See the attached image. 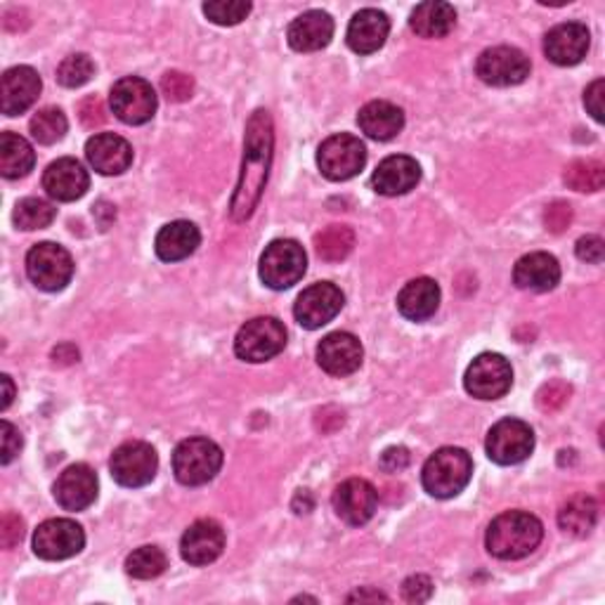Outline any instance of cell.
Returning a JSON list of instances; mask_svg holds the SVG:
<instances>
[{"mask_svg":"<svg viewBox=\"0 0 605 605\" xmlns=\"http://www.w3.org/2000/svg\"><path fill=\"white\" fill-rule=\"evenodd\" d=\"M513 370L504 355L483 353L475 357L464 376L466 391L478 400H500L511 391Z\"/></svg>","mask_w":605,"mask_h":605,"instance_id":"12","label":"cell"},{"mask_svg":"<svg viewBox=\"0 0 605 605\" xmlns=\"http://www.w3.org/2000/svg\"><path fill=\"white\" fill-rule=\"evenodd\" d=\"M577 251V259L584 261V263H603V255H605V242L601 240V236L596 234H589V236H582V240L577 242L575 246Z\"/></svg>","mask_w":605,"mask_h":605,"instance_id":"47","label":"cell"},{"mask_svg":"<svg viewBox=\"0 0 605 605\" xmlns=\"http://www.w3.org/2000/svg\"><path fill=\"white\" fill-rule=\"evenodd\" d=\"M85 157L100 175H121L133 163V147L121 135L100 133L85 144Z\"/></svg>","mask_w":605,"mask_h":605,"instance_id":"22","label":"cell"},{"mask_svg":"<svg viewBox=\"0 0 605 605\" xmlns=\"http://www.w3.org/2000/svg\"><path fill=\"white\" fill-rule=\"evenodd\" d=\"M289 46L299 52H315L332 43L334 36V20L322 10H310L291 22Z\"/></svg>","mask_w":605,"mask_h":605,"instance_id":"26","label":"cell"},{"mask_svg":"<svg viewBox=\"0 0 605 605\" xmlns=\"http://www.w3.org/2000/svg\"><path fill=\"white\" fill-rule=\"evenodd\" d=\"M161 90L171 102H185L194 95V79L190 77V73L169 71V73H163Z\"/></svg>","mask_w":605,"mask_h":605,"instance_id":"41","label":"cell"},{"mask_svg":"<svg viewBox=\"0 0 605 605\" xmlns=\"http://www.w3.org/2000/svg\"><path fill=\"white\" fill-rule=\"evenodd\" d=\"M544 537L540 518L527 511H506L487 527L485 546L494 558L518 561L535 552Z\"/></svg>","mask_w":605,"mask_h":605,"instance_id":"2","label":"cell"},{"mask_svg":"<svg viewBox=\"0 0 605 605\" xmlns=\"http://www.w3.org/2000/svg\"><path fill=\"white\" fill-rule=\"evenodd\" d=\"M307 255L303 246L293 240H274L261 255V280L274 291L291 289L303 280Z\"/></svg>","mask_w":605,"mask_h":605,"instance_id":"5","label":"cell"},{"mask_svg":"<svg viewBox=\"0 0 605 605\" xmlns=\"http://www.w3.org/2000/svg\"><path fill=\"white\" fill-rule=\"evenodd\" d=\"M336 516L347 525H364L372 521L379 506V492L370 481L351 478L336 487L334 492Z\"/></svg>","mask_w":605,"mask_h":605,"instance_id":"16","label":"cell"},{"mask_svg":"<svg viewBox=\"0 0 605 605\" xmlns=\"http://www.w3.org/2000/svg\"><path fill=\"white\" fill-rule=\"evenodd\" d=\"M433 594V582L426 575H414L402 584V598L407 603H426Z\"/></svg>","mask_w":605,"mask_h":605,"instance_id":"45","label":"cell"},{"mask_svg":"<svg viewBox=\"0 0 605 605\" xmlns=\"http://www.w3.org/2000/svg\"><path fill=\"white\" fill-rule=\"evenodd\" d=\"M530 60L527 54L518 48H508V46H497V48H487L481 52L478 62H475V73L478 79L487 85L494 88H508V85H518L530 77Z\"/></svg>","mask_w":605,"mask_h":605,"instance_id":"11","label":"cell"},{"mask_svg":"<svg viewBox=\"0 0 605 605\" xmlns=\"http://www.w3.org/2000/svg\"><path fill=\"white\" fill-rule=\"evenodd\" d=\"M561 282V265L552 253H527L513 268V284L525 291H552Z\"/></svg>","mask_w":605,"mask_h":605,"instance_id":"25","label":"cell"},{"mask_svg":"<svg viewBox=\"0 0 605 605\" xmlns=\"http://www.w3.org/2000/svg\"><path fill=\"white\" fill-rule=\"evenodd\" d=\"M67 128H69L67 117L58 107L41 109V112L31 119V135L41 144L60 142L67 135Z\"/></svg>","mask_w":605,"mask_h":605,"instance_id":"38","label":"cell"},{"mask_svg":"<svg viewBox=\"0 0 605 605\" xmlns=\"http://www.w3.org/2000/svg\"><path fill=\"white\" fill-rule=\"evenodd\" d=\"M544 223H546V230L561 234L563 230H567V225L573 223V206L567 204V201H554V204L546 206Z\"/></svg>","mask_w":605,"mask_h":605,"instance_id":"43","label":"cell"},{"mask_svg":"<svg viewBox=\"0 0 605 605\" xmlns=\"http://www.w3.org/2000/svg\"><path fill=\"white\" fill-rule=\"evenodd\" d=\"M90 188V175L77 159L52 161L43 173V190L54 201H77Z\"/></svg>","mask_w":605,"mask_h":605,"instance_id":"24","label":"cell"},{"mask_svg":"<svg viewBox=\"0 0 605 605\" xmlns=\"http://www.w3.org/2000/svg\"><path fill=\"white\" fill-rule=\"evenodd\" d=\"M54 215H58V213H54V209L48 204V201L36 199V196L22 199L20 204H17L14 211H12L14 225L20 230H27V232L48 228L54 220Z\"/></svg>","mask_w":605,"mask_h":605,"instance_id":"37","label":"cell"},{"mask_svg":"<svg viewBox=\"0 0 605 605\" xmlns=\"http://www.w3.org/2000/svg\"><path fill=\"white\" fill-rule=\"evenodd\" d=\"M201 10H204V14L213 24L234 27L246 20L251 12V3H246V0H213V3H204Z\"/></svg>","mask_w":605,"mask_h":605,"instance_id":"39","label":"cell"},{"mask_svg":"<svg viewBox=\"0 0 605 605\" xmlns=\"http://www.w3.org/2000/svg\"><path fill=\"white\" fill-rule=\"evenodd\" d=\"M473 475V462L468 452L460 447L437 450L421 471L424 490L435 500H450L460 494Z\"/></svg>","mask_w":605,"mask_h":605,"instance_id":"3","label":"cell"},{"mask_svg":"<svg viewBox=\"0 0 605 605\" xmlns=\"http://www.w3.org/2000/svg\"><path fill=\"white\" fill-rule=\"evenodd\" d=\"M223 548L225 530L209 518L192 523L180 542V554L190 565H209L215 558H220Z\"/></svg>","mask_w":605,"mask_h":605,"instance_id":"21","label":"cell"},{"mask_svg":"<svg viewBox=\"0 0 605 605\" xmlns=\"http://www.w3.org/2000/svg\"><path fill=\"white\" fill-rule=\"evenodd\" d=\"M487 456L500 466L525 462L535 450V433L521 419H502L494 424L485 440Z\"/></svg>","mask_w":605,"mask_h":605,"instance_id":"7","label":"cell"},{"mask_svg":"<svg viewBox=\"0 0 605 605\" xmlns=\"http://www.w3.org/2000/svg\"><path fill=\"white\" fill-rule=\"evenodd\" d=\"M169 567L167 554L159 546H140L125 558V573L135 579H154Z\"/></svg>","mask_w":605,"mask_h":605,"instance_id":"36","label":"cell"},{"mask_svg":"<svg viewBox=\"0 0 605 605\" xmlns=\"http://www.w3.org/2000/svg\"><path fill=\"white\" fill-rule=\"evenodd\" d=\"M223 466V450L209 437H188L173 452V473L178 483L199 487L211 483Z\"/></svg>","mask_w":605,"mask_h":605,"instance_id":"4","label":"cell"},{"mask_svg":"<svg viewBox=\"0 0 605 605\" xmlns=\"http://www.w3.org/2000/svg\"><path fill=\"white\" fill-rule=\"evenodd\" d=\"M95 73V64L93 60L88 58V54H71V58H67L60 69H58V81L64 85V88H81L85 85L90 79H93Z\"/></svg>","mask_w":605,"mask_h":605,"instance_id":"40","label":"cell"},{"mask_svg":"<svg viewBox=\"0 0 605 605\" xmlns=\"http://www.w3.org/2000/svg\"><path fill=\"white\" fill-rule=\"evenodd\" d=\"M598 521V504L589 494H575L567 500L558 511V525L563 533L573 537L592 535V530Z\"/></svg>","mask_w":605,"mask_h":605,"instance_id":"32","label":"cell"},{"mask_svg":"<svg viewBox=\"0 0 605 605\" xmlns=\"http://www.w3.org/2000/svg\"><path fill=\"white\" fill-rule=\"evenodd\" d=\"M79 119L85 128H100L104 121H107V112H104V104L98 95H90L85 98L81 104H79Z\"/></svg>","mask_w":605,"mask_h":605,"instance_id":"46","label":"cell"},{"mask_svg":"<svg viewBox=\"0 0 605 605\" xmlns=\"http://www.w3.org/2000/svg\"><path fill=\"white\" fill-rule=\"evenodd\" d=\"M27 274L41 291H62L73 278V261L60 244H36L27 255Z\"/></svg>","mask_w":605,"mask_h":605,"instance_id":"9","label":"cell"},{"mask_svg":"<svg viewBox=\"0 0 605 605\" xmlns=\"http://www.w3.org/2000/svg\"><path fill=\"white\" fill-rule=\"evenodd\" d=\"M563 180L575 192H598L605 185V167L598 159H577L565 169Z\"/></svg>","mask_w":605,"mask_h":605,"instance_id":"35","label":"cell"},{"mask_svg":"<svg viewBox=\"0 0 605 605\" xmlns=\"http://www.w3.org/2000/svg\"><path fill=\"white\" fill-rule=\"evenodd\" d=\"M109 468H112V475L119 485L135 490L154 481L159 456L152 445L142 443V440H131V443H123L114 450Z\"/></svg>","mask_w":605,"mask_h":605,"instance_id":"10","label":"cell"},{"mask_svg":"<svg viewBox=\"0 0 605 605\" xmlns=\"http://www.w3.org/2000/svg\"><path fill=\"white\" fill-rule=\"evenodd\" d=\"M36 154L33 147L17 133L0 135V173L8 180L24 178L33 169Z\"/></svg>","mask_w":605,"mask_h":605,"instance_id":"33","label":"cell"},{"mask_svg":"<svg viewBox=\"0 0 605 605\" xmlns=\"http://www.w3.org/2000/svg\"><path fill=\"white\" fill-rule=\"evenodd\" d=\"M381 468L389 473H397L410 466V452L405 447H391L381 454Z\"/></svg>","mask_w":605,"mask_h":605,"instance_id":"50","label":"cell"},{"mask_svg":"<svg viewBox=\"0 0 605 605\" xmlns=\"http://www.w3.org/2000/svg\"><path fill=\"white\" fill-rule=\"evenodd\" d=\"M419 180H421V167L416 163V159L395 154L379 163L372 175V185L383 196H400V194L412 192L419 185Z\"/></svg>","mask_w":605,"mask_h":605,"instance_id":"23","label":"cell"},{"mask_svg":"<svg viewBox=\"0 0 605 605\" xmlns=\"http://www.w3.org/2000/svg\"><path fill=\"white\" fill-rule=\"evenodd\" d=\"M85 533L79 523L69 518H52L33 533V554L43 561H64L81 554Z\"/></svg>","mask_w":605,"mask_h":605,"instance_id":"14","label":"cell"},{"mask_svg":"<svg viewBox=\"0 0 605 605\" xmlns=\"http://www.w3.org/2000/svg\"><path fill=\"white\" fill-rule=\"evenodd\" d=\"M456 24V12L450 3H421L410 17V27L421 39H445Z\"/></svg>","mask_w":605,"mask_h":605,"instance_id":"31","label":"cell"},{"mask_svg":"<svg viewBox=\"0 0 605 605\" xmlns=\"http://www.w3.org/2000/svg\"><path fill=\"white\" fill-rule=\"evenodd\" d=\"M347 601H389L386 594H381V592H374V589H360L355 592L353 596H347Z\"/></svg>","mask_w":605,"mask_h":605,"instance_id":"53","label":"cell"},{"mask_svg":"<svg viewBox=\"0 0 605 605\" xmlns=\"http://www.w3.org/2000/svg\"><path fill=\"white\" fill-rule=\"evenodd\" d=\"M317 364L329 376H351L362 364V343L347 332H334L317 345Z\"/></svg>","mask_w":605,"mask_h":605,"instance_id":"19","label":"cell"},{"mask_svg":"<svg viewBox=\"0 0 605 605\" xmlns=\"http://www.w3.org/2000/svg\"><path fill=\"white\" fill-rule=\"evenodd\" d=\"M41 77L31 67H12L0 81V109L6 117L24 114L41 95Z\"/></svg>","mask_w":605,"mask_h":605,"instance_id":"20","label":"cell"},{"mask_svg":"<svg viewBox=\"0 0 605 605\" xmlns=\"http://www.w3.org/2000/svg\"><path fill=\"white\" fill-rule=\"evenodd\" d=\"M440 305V286L431 278H416L397 293L400 315L412 322H424L435 315Z\"/></svg>","mask_w":605,"mask_h":605,"instance_id":"30","label":"cell"},{"mask_svg":"<svg viewBox=\"0 0 605 605\" xmlns=\"http://www.w3.org/2000/svg\"><path fill=\"white\" fill-rule=\"evenodd\" d=\"M357 125L366 138L386 142L393 140L402 128H405V114H402V109L395 107L393 102L374 100L360 109Z\"/></svg>","mask_w":605,"mask_h":605,"instance_id":"28","label":"cell"},{"mask_svg":"<svg viewBox=\"0 0 605 605\" xmlns=\"http://www.w3.org/2000/svg\"><path fill=\"white\" fill-rule=\"evenodd\" d=\"M0 383H3V402H0V410H8L12 405V397H14V386H12V379L8 374L0 376Z\"/></svg>","mask_w":605,"mask_h":605,"instance_id":"52","label":"cell"},{"mask_svg":"<svg viewBox=\"0 0 605 605\" xmlns=\"http://www.w3.org/2000/svg\"><path fill=\"white\" fill-rule=\"evenodd\" d=\"M286 345V329L274 317H255L246 322L234 339V353L244 362H268L278 357Z\"/></svg>","mask_w":605,"mask_h":605,"instance_id":"6","label":"cell"},{"mask_svg":"<svg viewBox=\"0 0 605 605\" xmlns=\"http://www.w3.org/2000/svg\"><path fill=\"white\" fill-rule=\"evenodd\" d=\"M366 163V147L360 138L339 133L326 138L317 150V167L324 178L343 182L355 178Z\"/></svg>","mask_w":605,"mask_h":605,"instance_id":"8","label":"cell"},{"mask_svg":"<svg viewBox=\"0 0 605 605\" xmlns=\"http://www.w3.org/2000/svg\"><path fill=\"white\" fill-rule=\"evenodd\" d=\"M52 494L64 511H85L98 500V475L88 464H73L60 473Z\"/></svg>","mask_w":605,"mask_h":605,"instance_id":"18","label":"cell"},{"mask_svg":"<svg viewBox=\"0 0 605 605\" xmlns=\"http://www.w3.org/2000/svg\"><path fill=\"white\" fill-rule=\"evenodd\" d=\"M345 303L343 291L332 282H320L307 286L296 305H293V317L305 329H320L332 322Z\"/></svg>","mask_w":605,"mask_h":605,"instance_id":"15","label":"cell"},{"mask_svg":"<svg viewBox=\"0 0 605 605\" xmlns=\"http://www.w3.org/2000/svg\"><path fill=\"white\" fill-rule=\"evenodd\" d=\"M355 249V232L347 225H329L315 234V251L326 263L345 261Z\"/></svg>","mask_w":605,"mask_h":605,"instance_id":"34","label":"cell"},{"mask_svg":"<svg viewBox=\"0 0 605 605\" xmlns=\"http://www.w3.org/2000/svg\"><path fill=\"white\" fill-rule=\"evenodd\" d=\"M592 46V33L579 22H565L554 27L544 39L546 58L558 67L579 64Z\"/></svg>","mask_w":605,"mask_h":605,"instance_id":"17","label":"cell"},{"mask_svg":"<svg viewBox=\"0 0 605 605\" xmlns=\"http://www.w3.org/2000/svg\"><path fill=\"white\" fill-rule=\"evenodd\" d=\"M52 362H54V364H60V366L79 362V351H77V347H73V345L64 343V345L54 347V351H52Z\"/></svg>","mask_w":605,"mask_h":605,"instance_id":"51","label":"cell"},{"mask_svg":"<svg viewBox=\"0 0 605 605\" xmlns=\"http://www.w3.org/2000/svg\"><path fill=\"white\" fill-rule=\"evenodd\" d=\"M0 435H3V456H0V462L10 464L22 450V435L10 424V421H3V424H0Z\"/></svg>","mask_w":605,"mask_h":605,"instance_id":"48","label":"cell"},{"mask_svg":"<svg viewBox=\"0 0 605 605\" xmlns=\"http://www.w3.org/2000/svg\"><path fill=\"white\" fill-rule=\"evenodd\" d=\"M274 150V125L272 117L265 109H255L246 121V138H244V161L240 182L230 204V215L234 223H244L259 206L263 190L268 185L270 163Z\"/></svg>","mask_w":605,"mask_h":605,"instance_id":"1","label":"cell"},{"mask_svg":"<svg viewBox=\"0 0 605 605\" xmlns=\"http://www.w3.org/2000/svg\"><path fill=\"white\" fill-rule=\"evenodd\" d=\"M571 393L573 389L567 386L565 381L556 379V381H548L542 386V391L537 393V405L544 410V412H556L561 410L567 400H571Z\"/></svg>","mask_w":605,"mask_h":605,"instance_id":"42","label":"cell"},{"mask_svg":"<svg viewBox=\"0 0 605 605\" xmlns=\"http://www.w3.org/2000/svg\"><path fill=\"white\" fill-rule=\"evenodd\" d=\"M24 540V521L17 513H6L0 521V544L3 548H14Z\"/></svg>","mask_w":605,"mask_h":605,"instance_id":"44","label":"cell"},{"mask_svg":"<svg viewBox=\"0 0 605 605\" xmlns=\"http://www.w3.org/2000/svg\"><path fill=\"white\" fill-rule=\"evenodd\" d=\"M199 242L201 234L194 223H190V220H175V223H169L159 230L154 251L163 263H178L190 259Z\"/></svg>","mask_w":605,"mask_h":605,"instance_id":"29","label":"cell"},{"mask_svg":"<svg viewBox=\"0 0 605 605\" xmlns=\"http://www.w3.org/2000/svg\"><path fill=\"white\" fill-rule=\"evenodd\" d=\"M109 104H112V112L119 121L128 125H142L157 112V93L152 83H147L144 79L125 77L114 83Z\"/></svg>","mask_w":605,"mask_h":605,"instance_id":"13","label":"cell"},{"mask_svg":"<svg viewBox=\"0 0 605 605\" xmlns=\"http://www.w3.org/2000/svg\"><path fill=\"white\" fill-rule=\"evenodd\" d=\"M603 93H605L603 79L594 81L589 88L584 90V107L596 121H603Z\"/></svg>","mask_w":605,"mask_h":605,"instance_id":"49","label":"cell"},{"mask_svg":"<svg viewBox=\"0 0 605 605\" xmlns=\"http://www.w3.org/2000/svg\"><path fill=\"white\" fill-rule=\"evenodd\" d=\"M389 31L391 22L381 10L374 8L360 10L351 20V27H347V46L357 54H372L386 43Z\"/></svg>","mask_w":605,"mask_h":605,"instance_id":"27","label":"cell"}]
</instances>
